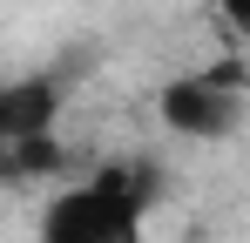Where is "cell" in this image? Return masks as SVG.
Returning <instances> with one entry per match:
<instances>
[{
	"instance_id": "6da1fadb",
	"label": "cell",
	"mask_w": 250,
	"mask_h": 243,
	"mask_svg": "<svg viewBox=\"0 0 250 243\" xmlns=\"http://www.w3.org/2000/svg\"><path fill=\"white\" fill-rule=\"evenodd\" d=\"M156 196V162H115L88 182H68L41 209V243H142Z\"/></svg>"
},
{
	"instance_id": "277c9868",
	"label": "cell",
	"mask_w": 250,
	"mask_h": 243,
	"mask_svg": "<svg viewBox=\"0 0 250 243\" xmlns=\"http://www.w3.org/2000/svg\"><path fill=\"white\" fill-rule=\"evenodd\" d=\"M216 7H223L230 27H244V34H250V0H216Z\"/></svg>"
},
{
	"instance_id": "3957f363",
	"label": "cell",
	"mask_w": 250,
	"mask_h": 243,
	"mask_svg": "<svg viewBox=\"0 0 250 243\" xmlns=\"http://www.w3.org/2000/svg\"><path fill=\"white\" fill-rule=\"evenodd\" d=\"M54 115H61V81L54 75L0 81V182H34L47 169H61Z\"/></svg>"
},
{
	"instance_id": "7a4b0ae2",
	"label": "cell",
	"mask_w": 250,
	"mask_h": 243,
	"mask_svg": "<svg viewBox=\"0 0 250 243\" xmlns=\"http://www.w3.org/2000/svg\"><path fill=\"white\" fill-rule=\"evenodd\" d=\"M156 115L183 142H223V135H237L244 115H250V68L244 61H209V68H189V75L163 81Z\"/></svg>"
}]
</instances>
